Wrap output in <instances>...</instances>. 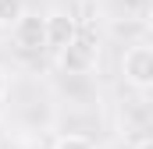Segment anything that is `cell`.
Instances as JSON below:
<instances>
[{
	"label": "cell",
	"instance_id": "cell-1",
	"mask_svg": "<svg viewBox=\"0 0 153 149\" xmlns=\"http://www.w3.org/2000/svg\"><path fill=\"white\" fill-rule=\"evenodd\" d=\"M121 74L132 89L153 92V46H146V43L128 46L125 57H121Z\"/></svg>",
	"mask_w": 153,
	"mask_h": 149
},
{
	"label": "cell",
	"instance_id": "cell-2",
	"mask_svg": "<svg viewBox=\"0 0 153 149\" xmlns=\"http://www.w3.org/2000/svg\"><path fill=\"white\" fill-rule=\"evenodd\" d=\"M100 60V46L85 36H75L68 46L57 50V68L64 74H89Z\"/></svg>",
	"mask_w": 153,
	"mask_h": 149
},
{
	"label": "cell",
	"instance_id": "cell-3",
	"mask_svg": "<svg viewBox=\"0 0 153 149\" xmlns=\"http://www.w3.org/2000/svg\"><path fill=\"white\" fill-rule=\"evenodd\" d=\"M11 36H14V46L25 50V53L43 50V46H46V14H32V11H25V14L14 21Z\"/></svg>",
	"mask_w": 153,
	"mask_h": 149
},
{
	"label": "cell",
	"instance_id": "cell-4",
	"mask_svg": "<svg viewBox=\"0 0 153 149\" xmlns=\"http://www.w3.org/2000/svg\"><path fill=\"white\" fill-rule=\"evenodd\" d=\"M78 36V21L68 11H50L46 14V46L50 50H61Z\"/></svg>",
	"mask_w": 153,
	"mask_h": 149
},
{
	"label": "cell",
	"instance_id": "cell-5",
	"mask_svg": "<svg viewBox=\"0 0 153 149\" xmlns=\"http://www.w3.org/2000/svg\"><path fill=\"white\" fill-rule=\"evenodd\" d=\"M22 14H25V0H0V29L4 32H11Z\"/></svg>",
	"mask_w": 153,
	"mask_h": 149
},
{
	"label": "cell",
	"instance_id": "cell-6",
	"mask_svg": "<svg viewBox=\"0 0 153 149\" xmlns=\"http://www.w3.org/2000/svg\"><path fill=\"white\" fill-rule=\"evenodd\" d=\"M53 149H96L85 135H61L57 142H53Z\"/></svg>",
	"mask_w": 153,
	"mask_h": 149
},
{
	"label": "cell",
	"instance_id": "cell-7",
	"mask_svg": "<svg viewBox=\"0 0 153 149\" xmlns=\"http://www.w3.org/2000/svg\"><path fill=\"white\" fill-rule=\"evenodd\" d=\"M4 96H7V71L0 68V103H4Z\"/></svg>",
	"mask_w": 153,
	"mask_h": 149
},
{
	"label": "cell",
	"instance_id": "cell-8",
	"mask_svg": "<svg viewBox=\"0 0 153 149\" xmlns=\"http://www.w3.org/2000/svg\"><path fill=\"white\" fill-rule=\"evenodd\" d=\"M132 149H153V139H143V142H135Z\"/></svg>",
	"mask_w": 153,
	"mask_h": 149
}]
</instances>
